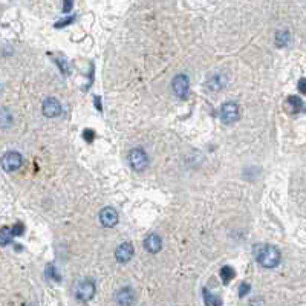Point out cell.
Listing matches in <instances>:
<instances>
[{
    "mask_svg": "<svg viewBox=\"0 0 306 306\" xmlns=\"http://www.w3.org/2000/svg\"><path fill=\"white\" fill-rule=\"evenodd\" d=\"M133 253H135L133 245L129 244V242H124L117 248V251H115V257H117V260L120 263H126L133 257Z\"/></svg>",
    "mask_w": 306,
    "mask_h": 306,
    "instance_id": "30bf717a",
    "label": "cell"
},
{
    "mask_svg": "<svg viewBox=\"0 0 306 306\" xmlns=\"http://www.w3.org/2000/svg\"><path fill=\"white\" fill-rule=\"evenodd\" d=\"M42 110L45 113V117H47V118L60 117V115H61V104L57 98H46L43 101Z\"/></svg>",
    "mask_w": 306,
    "mask_h": 306,
    "instance_id": "8992f818",
    "label": "cell"
},
{
    "mask_svg": "<svg viewBox=\"0 0 306 306\" xmlns=\"http://www.w3.org/2000/svg\"><path fill=\"white\" fill-rule=\"evenodd\" d=\"M256 259L263 268H275L280 263V251L273 245L256 246Z\"/></svg>",
    "mask_w": 306,
    "mask_h": 306,
    "instance_id": "6da1fadb",
    "label": "cell"
},
{
    "mask_svg": "<svg viewBox=\"0 0 306 306\" xmlns=\"http://www.w3.org/2000/svg\"><path fill=\"white\" fill-rule=\"evenodd\" d=\"M173 91L176 93V97L181 100H185L188 97V88H190V81H188V76L184 74H179L173 78Z\"/></svg>",
    "mask_w": 306,
    "mask_h": 306,
    "instance_id": "5b68a950",
    "label": "cell"
},
{
    "mask_svg": "<svg viewBox=\"0 0 306 306\" xmlns=\"http://www.w3.org/2000/svg\"><path fill=\"white\" fill-rule=\"evenodd\" d=\"M26 306H37V305H32V303H30V305H26Z\"/></svg>",
    "mask_w": 306,
    "mask_h": 306,
    "instance_id": "83f0119b",
    "label": "cell"
},
{
    "mask_svg": "<svg viewBox=\"0 0 306 306\" xmlns=\"http://www.w3.org/2000/svg\"><path fill=\"white\" fill-rule=\"evenodd\" d=\"M47 275H49V277H51V279L57 280V282H59V280H60V275H59V274H57V271H55V268H54L52 265H49V266H47Z\"/></svg>",
    "mask_w": 306,
    "mask_h": 306,
    "instance_id": "7402d4cb",
    "label": "cell"
},
{
    "mask_svg": "<svg viewBox=\"0 0 306 306\" xmlns=\"http://www.w3.org/2000/svg\"><path fill=\"white\" fill-rule=\"evenodd\" d=\"M74 22H75V17H74V15H71V17H68V18H64V20L57 22V23H55V28H63V26H68V25H71V23H74Z\"/></svg>",
    "mask_w": 306,
    "mask_h": 306,
    "instance_id": "d6986e66",
    "label": "cell"
},
{
    "mask_svg": "<svg viewBox=\"0 0 306 306\" xmlns=\"http://www.w3.org/2000/svg\"><path fill=\"white\" fill-rule=\"evenodd\" d=\"M248 292H250V285L241 283V286H239V297H245Z\"/></svg>",
    "mask_w": 306,
    "mask_h": 306,
    "instance_id": "44dd1931",
    "label": "cell"
},
{
    "mask_svg": "<svg viewBox=\"0 0 306 306\" xmlns=\"http://www.w3.org/2000/svg\"><path fill=\"white\" fill-rule=\"evenodd\" d=\"M11 230H13V234H14V236H22V234L25 233V227H23V224H20V222L15 224Z\"/></svg>",
    "mask_w": 306,
    "mask_h": 306,
    "instance_id": "ffe728a7",
    "label": "cell"
},
{
    "mask_svg": "<svg viewBox=\"0 0 306 306\" xmlns=\"http://www.w3.org/2000/svg\"><path fill=\"white\" fill-rule=\"evenodd\" d=\"M100 222H101L103 227L112 228L118 224V213L115 212V208H112V207L103 208L101 213H100Z\"/></svg>",
    "mask_w": 306,
    "mask_h": 306,
    "instance_id": "ba28073f",
    "label": "cell"
},
{
    "mask_svg": "<svg viewBox=\"0 0 306 306\" xmlns=\"http://www.w3.org/2000/svg\"><path fill=\"white\" fill-rule=\"evenodd\" d=\"M236 277V271L233 270L231 266H224L222 270H221V279H222V282L224 283H228V282H231L233 279Z\"/></svg>",
    "mask_w": 306,
    "mask_h": 306,
    "instance_id": "e0dca14e",
    "label": "cell"
},
{
    "mask_svg": "<svg viewBox=\"0 0 306 306\" xmlns=\"http://www.w3.org/2000/svg\"><path fill=\"white\" fill-rule=\"evenodd\" d=\"M225 86V78H224V75H213L212 78H208L207 81V89L208 91H221L222 88Z\"/></svg>",
    "mask_w": 306,
    "mask_h": 306,
    "instance_id": "7c38bea8",
    "label": "cell"
},
{
    "mask_svg": "<svg viewBox=\"0 0 306 306\" xmlns=\"http://www.w3.org/2000/svg\"><path fill=\"white\" fill-rule=\"evenodd\" d=\"M303 107V101L299 98V97H288V100H286V109H288L291 113H299Z\"/></svg>",
    "mask_w": 306,
    "mask_h": 306,
    "instance_id": "4fadbf2b",
    "label": "cell"
},
{
    "mask_svg": "<svg viewBox=\"0 0 306 306\" xmlns=\"http://www.w3.org/2000/svg\"><path fill=\"white\" fill-rule=\"evenodd\" d=\"M72 9V0H63V13H69Z\"/></svg>",
    "mask_w": 306,
    "mask_h": 306,
    "instance_id": "d4e9b609",
    "label": "cell"
},
{
    "mask_svg": "<svg viewBox=\"0 0 306 306\" xmlns=\"http://www.w3.org/2000/svg\"><path fill=\"white\" fill-rule=\"evenodd\" d=\"M144 246H146V250L149 253H158L161 248H162L161 237L158 234H150V236H147L146 241H144Z\"/></svg>",
    "mask_w": 306,
    "mask_h": 306,
    "instance_id": "8fae6325",
    "label": "cell"
},
{
    "mask_svg": "<svg viewBox=\"0 0 306 306\" xmlns=\"http://www.w3.org/2000/svg\"><path fill=\"white\" fill-rule=\"evenodd\" d=\"M23 162V158L18 152H6L2 156V167L6 171H15L17 168H20Z\"/></svg>",
    "mask_w": 306,
    "mask_h": 306,
    "instance_id": "277c9868",
    "label": "cell"
},
{
    "mask_svg": "<svg viewBox=\"0 0 306 306\" xmlns=\"http://www.w3.org/2000/svg\"><path fill=\"white\" fill-rule=\"evenodd\" d=\"M83 137H84V139L86 141H93V138H95V132L92 130V129H86L84 132H83Z\"/></svg>",
    "mask_w": 306,
    "mask_h": 306,
    "instance_id": "cb8c5ba5",
    "label": "cell"
},
{
    "mask_svg": "<svg viewBox=\"0 0 306 306\" xmlns=\"http://www.w3.org/2000/svg\"><path fill=\"white\" fill-rule=\"evenodd\" d=\"M55 61L59 63V68L61 69L63 74H69V68H68V64H66V60H60V59H57V57H55Z\"/></svg>",
    "mask_w": 306,
    "mask_h": 306,
    "instance_id": "603a6c76",
    "label": "cell"
},
{
    "mask_svg": "<svg viewBox=\"0 0 306 306\" xmlns=\"http://www.w3.org/2000/svg\"><path fill=\"white\" fill-rule=\"evenodd\" d=\"M299 89H300V92L306 93V78H302L299 81Z\"/></svg>",
    "mask_w": 306,
    "mask_h": 306,
    "instance_id": "484cf974",
    "label": "cell"
},
{
    "mask_svg": "<svg viewBox=\"0 0 306 306\" xmlns=\"http://www.w3.org/2000/svg\"><path fill=\"white\" fill-rule=\"evenodd\" d=\"M239 120V106L236 103H225L222 106V121L225 124H233Z\"/></svg>",
    "mask_w": 306,
    "mask_h": 306,
    "instance_id": "52a82bcc",
    "label": "cell"
},
{
    "mask_svg": "<svg viewBox=\"0 0 306 306\" xmlns=\"http://www.w3.org/2000/svg\"><path fill=\"white\" fill-rule=\"evenodd\" d=\"M290 40H291V35L288 31H279L275 34V45L279 47H285L290 43Z\"/></svg>",
    "mask_w": 306,
    "mask_h": 306,
    "instance_id": "2e32d148",
    "label": "cell"
},
{
    "mask_svg": "<svg viewBox=\"0 0 306 306\" xmlns=\"http://www.w3.org/2000/svg\"><path fill=\"white\" fill-rule=\"evenodd\" d=\"M95 291H97L95 283L89 279H83L75 286V297L80 302H89L95 295Z\"/></svg>",
    "mask_w": 306,
    "mask_h": 306,
    "instance_id": "3957f363",
    "label": "cell"
},
{
    "mask_svg": "<svg viewBox=\"0 0 306 306\" xmlns=\"http://www.w3.org/2000/svg\"><path fill=\"white\" fill-rule=\"evenodd\" d=\"M129 164L135 171H144L149 167V156L142 149H132L129 152Z\"/></svg>",
    "mask_w": 306,
    "mask_h": 306,
    "instance_id": "7a4b0ae2",
    "label": "cell"
},
{
    "mask_svg": "<svg viewBox=\"0 0 306 306\" xmlns=\"http://www.w3.org/2000/svg\"><path fill=\"white\" fill-rule=\"evenodd\" d=\"M13 237H14L13 230L8 228V227H3L2 230H0V246H5L8 244H11Z\"/></svg>",
    "mask_w": 306,
    "mask_h": 306,
    "instance_id": "9a60e30c",
    "label": "cell"
},
{
    "mask_svg": "<svg viewBox=\"0 0 306 306\" xmlns=\"http://www.w3.org/2000/svg\"><path fill=\"white\" fill-rule=\"evenodd\" d=\"M135 299H137V295H135V292H133L132 288H129V286L121 288L117 292V295H115V300H117V303L120 306H132L133 303H135Z\"/></svg>",
    "mask_w": 306,
    "mask_h": 306,
    "instance_id": "9c48e42d",
    "label": "cell"
},
{
    "mask_svg": "<svg viewBox=\"0 0 306 306\" xmlns=\"http://www.w3.org/2000/svg\"><path fill=\"white\" fill-rule=\"evenodd\" d=\"M13 124V115L6 109L0 110V127H9Z\"/></svg>",
    "mask_w": 306,
    "mask_h": 306,
    "instance_id": "ac0fdd59",
    "label": "cell"
},
{
    "mask_svg": "<svg viewBox=\"0 0 306 306\" xmlns=\"http://www.w3.org/2000/svg\"><path fill=\"white\" fill-rule=\"evenodd\" d=\"M204 302L207 306H222V299L216 294L208 292L207 290H204Z\"/></svg>",
    "mask_w": 306,
    "mask_h": 306,
    "instance_id": "5bb4252c",
    "label": "cell"
},
{
    "mask_svg": "<svg viewBox=\"0 0 306 306\" xmlns=\"http://www.w3.org/2000/svg\"><path fill=\"white\" fill-rule=\"evenodd\" d=\"M95 106H97L98 110H103V106H101V103H100V97H95Z\"/></svg>",
    "mask_w": 306,
    "mask_h": 306,
    "instance_id": "4316f807",
    "label": "cell"
}]
</instances>
